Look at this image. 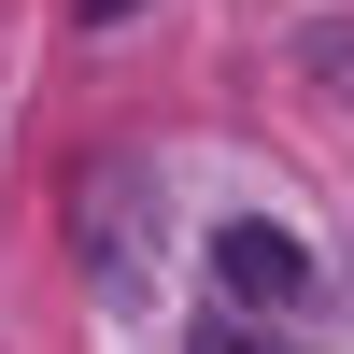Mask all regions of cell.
Masks as SVG:
<instances>
[{
	"label": "cell",
	"instance_id": "1",
	"mask_svg": "<svg viewBox=\"0 0 354 354\" xmlns=\"http://www.w3.org/2000/svg\"><path fill=\"white\" fill-rule=\"evenodd\" d=\"M213 283L255 298V312H298L312 298V255H298V227H270V213H213Z\"/></svg>",
	"mask_w": 354,
	"mask_h": 354
},
{
	"label": "cell",
	"instance_id": "2",
	"mask_svg": "<svg viewBox=\"0 0 354 354\" xmlns=\"http://www.w3.org/2000/svg\"><path fill=\"white\" fill-rule=\"evenodd\" d=\"M298 71L326 85V100H354V15H326V28H312V43H298Z\"/></svg>",
	"mask_w": 354,
	"mask_h": 354
},
{
	"label": "cell",
	"instance_id": "4",
	"mask_svg": "<svg viewBox=\"0 0 354 354\" xmlns=\"http://www.w3.org/2000/svg\"><path fill=\"white\" fill-rule=\"evenodd\" d=\"M71 15H85V28H128V15H142V0H71Z\"/></svg>",
	"mask_w": 354,
	"mask_h": 354
},
{
	"label": "cell",
	"instance_id": "3",
	"mask_svg": "<svg viewBox=\"0 0 354 354\" xmlns=\"http://www.w3.org/2000/svg\"><path fill=\"white\" fill-rule=\"evenodd\" d=\"M198 354H270V340H255V326H198Z\"/></svg>",
	"mask_w": 354,
	"mask_h": 354
}]
</instances>
